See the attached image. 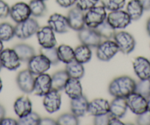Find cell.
I'll return each mask as SVG.
<instances>
[{
  "label": "cell",
  "mask_w": 150,
  "mask_h": 125,
  "mask_svg": "<svg viewBox=\"0 0 150 125\" xmlns=\"http://www.w3.org/2000/svg\"><path fill=\"white\" fill-rule=\"evenodd\" d=\"M136 83L128 76H122L115 78L109 85L108 91L114 97L127 98L135 91Z\"/></svg>",
  "instance_id": "6da1fadb"
},
{
  "label": "cell",
  "mask_w": 150,
  "mask_h": 125,
  "mask_svg": "<svg viewBox=\"0 0 150 125\" xmlns=\"http://www.w3.org/2000/svg\"><path fill=\"white\" fill-rule=\"evenodd\" d=\"M39 29V24L35 19L29 18L28 19L20 23H17L15 27V36L21 40L31 38L36 34Z\"/></svg>",
  "instance_id": "7a4b0ae2"
},
{
  "label": "cell",
  "mask_w": 150,
  "mask_h": 125,
  "mask_svg": "<svg viewBox=\"0 0 150 125\" xmlns=\"http://www.w3.org/2000/svg\"><path fill=\"white\" fill-rule=\"evenodd\" d=\"M107 11L105 7L102 5H96L85 13L86 27L90 28H96L99 24L107 19Z\"/></svg>",
  "instance_id": "3957f363"
},
{
  "label": "cell",
  "mask_w": 150,
  "mask_h": 125,
  "mask_svg": "<svg viewBox=\"0 0 150 125\" xmlns=\"http://www.w3.org/2000/svg\"><path fill=\"white\" fill-rule=\"evenodd\" d=\"M96 48V57L102 61H109L119 52L116 43L111 39L101 42Z\"/></svg>",
  "instance_id": "277c9868"
},
{
  "label": "cell",
  "mask_w": 150,
  "mask_h": 125,
  "mask_svg": "<svg viewBox=\"0 0 150 125\" xmlns=\"http://www.w3.org/2000/svg\"><path fill=\"white\" fill-rule=\"evenodd\" d=\"M28 69L35 76L46 73L51 67V63L42 54H35L28 62Z\"/></svg>",
  "instance_id": "5b68a950"
},
{
  "label": "cell",
  "mask_w": 150,
  "mask_h": 125,
  "mask_svg": "<svg viewBox=\"0 0 150 125\" xmlns=\"http://www.w3.org/2000/svg\"><path fill=\"white\" fill-rule=\"evenodd\" d=\"M106 20L116 30L126 28L127 26L130 24L132 21V19L128 15L127 11H122V10L110 11V13L107 16Z\"/></svg>",
  "instance_id": "8992f818"
},
{
  "label": "cell",
  "mask_w": 150,
  "mask_h": 125,
  "mask_svg": "<svg viewBox=\"0 0 150 125\" xmlns=\"http://www.w3.org/2000/svg\"><path fill=\"white\" fill-rule=\"evenodd\" d=\"M113 39L119 47V51L124 54H129L135 49V40L129 32L125 31L116 32Z\"/></svg>",
  "instance_id": "52a82bcc"
},
{
  "label": "cell",
  "mask_w": 150,
  "mask_h": 125,
  "mask_svg": "<svg viewBox=\"0 0 150 125\" xmlns=\"http://www.w3.org/2000/svg\"><path fill=\"white\" fill-rule=\"evenodd\" d=\"M78 38L82 44L89 47H97L102 42V37L96 29L85 27L78 31Z\"/></svg>",
  "instance_id": "ba28073f"
},
{
  "label": "cell",
  "mask_w": 150,
  "mask_h": 125,
  "mask_svg": "<svg viewBox=\"0 0 150 125\" xmlns=\"http://www.w3.org/2000/svg\"><path fill=\"white\" fill-rule=\"evenodd\" d=\"M128 108L135 115H140L148 109L147 99L136 92H133L126 98Z\"/></svg>",
  "instance_id": "9c48e42d"
},
{
  "label": "cell",
  "mask_w": 150,
  "mask_h": 125,
  "mask_svg": "<svg viewBox=\"0 0 150 125\" xmlns=\"http://www.w3.org/2000/svg\"><path fill=\"white\" fill-rule=\"evenodd\" d=\"M0 60L4 68L15 71L21 66V60L13 49H5L0 53Z\"/></svg>",
  "instance_id": "30bf717a"
},
{
  "label": "cell",
  "mask_w": 150,
  "mask_h": 125,
  "mask_svg": "<svg viewBox=\"0 0 150 125\" xmlns=\"http://www.w3.org/2000/svg\"><path fill=\"white\" fill-rule=\"evenodd\" d=\"M38 41L41 47L50 48L55 47L57 44L54 32L50 26H44L38 30L36 32Z\"/></svg>",
  "instance_id": "8fae6325"
},
{
  "label": "cell",
  "mask_w": 150,
  "mask_h": 125,
  "mask_svg": "<svg viewBox=\"0 0 150 125\" xmlns=\"http://www.w3.org/2000/svg\"><path fill=\"white\" fill-rule=\"evenodd\" d=\"M43 105L48 113H54L58 111L61 106V95L59 90L52 89L44 97Z\"/></svg>",
  "instance_id": "7c38bea8"
},
{
  "label": "cell",
  "mask_w": 150,
  "mask_h": 125,
  "mask_svg": "<svg viewBox=\"0 0 150 125\" xmlns=\"http://www.w3.org/2000/svg\"><path fill=\"white\" fill-rule=\"evenodd\" d=\"M35 79V77L34 74H32L27 69L18 73L16 77V83L21 91L26 93H30L34 90Z\"/></svg>",
  "instance_id": "4fadbf2b"
},
{
  "label": "cell",
  "mask_w": 150,
  "mask_h": 125,
  "mask_svg": "<svg viewBox=\"0 0 150 125\" xmlns=\"http://www.w3.org/2000/svg\"><path fill=\"white\" fill-rule=\"evenodd\" d=\"M52 77L47 73L36 76L33 92L37 96L44 97L52 90Z\"/></svg>",
  "instance_id": "5bb4252c"
},
{
  "label": "cell",
  "mask_w": 150,
  "mask_h": 125,
  "mask_svg": "<svg viewBox=\"0 0 150 125\" xmlns=\"http://www.w3.org/2000/svg\"><path fill=\"white\" fill-rule=\"evenodd\" d=\"M10 16L16 23H20L30 18L31 11L28 4L25 2H17L10 10Z\"/></svg>",
  "instance_id": "9a60e30c"
},
{
  "label": "cell",
  "mask_w": 150,
  "mask_h": 125,
  "mask_svg": "<svg viewBox=\"0 0 150 125\" xmlns=\"http://www.w3.org/2000/svg\"><path fill=\"white\" fill-rule=\"evenodd\" d=\"M48 26H50L54 32L59 34L69 32V24L67 17L60 13H54L48 19Z\"/></svg>",
  "instance_id": "2e32d148"
},
{
  "label": "cell",
  "mask_w": 150,
  "mask_h": 125,
  "mask_svg": "<svg viewBox=\"0 0 150 125\" xmlns=\"http://www.w3.org/2000/svg\"><path fill=\"white\" fill-rule=\"evenodd\" d=\"M69 27L76 31H80L86 27L85 13L77 6L69 11L67 16Z\"/></svg>",
  "instance_id": "e0dca14e"
},
{
  "label": "cell",
  "mask_w": 150,
  "mask_h": 125,
  "mask_svg": "<svg viewBox=\"0 0 150 125\" xmlns=\"http://www.w3.org/2000/svg\"><path fill=\"white\" fill-rule=\"evenodd\" d=\"M134 71L140 80L150 79V60L139 56L135 58L132 63Z\"/></svg>",
  "instance_id": "ac0fdd59"
},
{
  "label": "cell",
  "mask_w": 150,
  "mask_h": 125,
  "mask_svg": "<svg viewBox=\"0 0 150 125\" xmlns=\"http://www.w3.org/2000/svg\"><path fill=\"white\" fill-rule=\"evenodd\" d=\"M88 113L93 116L110 113L109 102L102 98L94 99L89 102Z\"/></svg>",
  "instance_id": "d6986e66"
},
{
  "label": "cell",
  "mask_w": 150,
  "mask_h": 125,
  "mask_svg": "<svg viewBox=\"0 0 150 125\" xmlns=\"http://www.w3.org/2000/svg\"><path fill=\"white\" fill-rule=\"evenodd\" d=\"M88 104L87 98L84 95L71 100V111L77 117H83L88 113Z\"/></svg>",
  "instance_id": "ffe728a7"
},
{
  "label": "cell",
  "mask_w": 150,
  "mask_h": 125,
  "mask_svg": "<svg viewBox=\"0 0 150 125\" xmlns=\"http://www.w3.org/2000/svg\"><path fill=\"white\" fill-rule=\"evenodd\" d=\"M127 109V100L124 97H115L110 104V113L119 119H122L125 116Z\"/></svg>",
  "instance_id": "44dd1931"
},
{
  "label": "cell",
  "mask_w": 150,
  "mask_h": 125,
  "mask_svg": "<svg viewBox=\"0 0 150 125\" xmlns=\"http://www.w3.org/2000/svg\"><path fill=\"white\" fill-rule=\"evenodd\" d=\"M66 95L72 100L83 95V87H82L81 82L79 79L71 78L68 80L67 83L65 85L63 88Z\"/></svg>",
  "instance_id": "7402d4cb"
},
{
  "label": "cell",
  "mask_w": 150,
  "mask_h": 125,
  "mask_svg": "<svg viewBox=\"0 0 150 125\" xmlns=\"http://www.w3.org/2000/svg\"><path fill=\"white\" fill-rule=\"evenodd\" d=\"M13 109L18 118H21L31 113L33 105L28 97H20L14 102Z\"/></svg>",
  "instance_id": "603a6c76"
},
{
  "label": "cell",
  "mask_w": 150,
  "mask_h": 125,
  "mask_svg": "<svg viewBox=\"0 0 150 125\" xmlns=\"http://www.w3.org/2000/svg\"><path fill=\"white\" fill-rule=\"evenodd\" d=\"M126 11L132 21H137L144 13V7L139 0H130L127 5Z\"/></svg>",
  "instance_id": "cb8c5ba5"
},
{
  "label": "cell",
  "mask_w": 150,
  "mask_h": 125,
  "mask_svg": "<svg viewBox=\"0 0 150 125\" xmlns=\"http://www.w3.org/2000/svg\"><path fill=\"white\" fill-rule=\"evenodd\" d=\"M92 57L91 47L82 44L76 47L74 49V60L80 64H84L88 63Z\"/></svg>",
  "instance_id": "d4e9b609"
},
{
  "label": "cell",
  "mask_w": 150,
  "mask_h": 125,
  "mask_svg": "<svg viewBox=\"0 0 150 125\" xmlns=\"http://www.w3.org/2000/svg\"><path fill=\"white\" fill-rule=\"evenodd\" d=\"M66 71L71 78L80 79L84 76L85 69L83 64H80L76 60H73L69 64H66Z\"/></svg>",
  "instance_id": "484cf974"
},
{
  "label": "cell",
  "mask_w": 150,
  "mask_h": 125,
  "mask_svg": "<svg viewBox=\"0 0 150 125\" xmlns=\"http://www.w3.org/2000/svg\"><path fill=\"white\" fill-rule=\"evenodd\" d=\"M13 49L17 53L21 61L23 62H28L35 54L34 48L28 44H18L14 47Z\"/></svg>",
  "instance_id": "4316f807"
},
{
  "label": "cell",
  "mask_w": 150,
  "mask_h": 125,
  "mask_svg": "<svg viewBox=\"0 0 150 125\" xmlns=\"http://www.w3.org/2000/svg\"><path fill=\"white\" fill-rule=\"evenodd\" d=\"M69 79L66 70L57 71L52 77V88L56 90H63L65 85Z\"/></svg>",
  "instance_id": "83f0119b"
},
{
  "label": "cell",
  "mask_w": 150,
  "mask_h": 125,
  "mask_svg": "<svg viewBox=\"0 0 150 125\" xmlns=\"http://www.w3.org/2000/svg\"><path fill=\"white\" fill-rule=\"evenodd\" d=\"M59 60L67 64L74 60V49L70 46L61 44L57 48Z\"/></svg>",
  "instance_id": "f1b7e54d"
},
{
  "label": "cell",
  "mask_w": 150,
  "mask_h": 125,
  "mask_svg": "<svg viewBox=\"0 0 150 125\" xmlns=\"http://www.w3.org/2000/svg\"><path fill=\"white\" fill-rule=\"evenodd\" d=\"M96 29V30L99 32L101 37L106 40H110L114 38V35H116V29L112 27L107 20H105L104 22L99 24Z\"/></svg>",
  "instance_id": "f546056e"
},
{
  "label": "cell",
  "mask_w": 150,
  "mask_h": 125,
  "mask_svg": "<svg viewBox=\"0 0 150 125\" xmlns=\"http://www.w3.org/2000/svg\"><path fill=\"white\" fill-rule=\"evenodd\" d=\"M28 5L31 15L35 17H41L47 13V6L44 0H31Z\"/></svg>",
  "instance_id": "4dcf8cb0"
},
{
  "label": "cell",
  "mask_w": 150,
  "mask_h": 125,
  "mask_svg": "<svg viewBox=\"0 0 150 125\" xmlns=\"http://www.w3.org/2000/svg\"><path fill=\"white\" fill-rule=\"evenodd\" d=\"M15 36V27L8 22L0 24V40L9 41Z\"/></svg>",
  "instance_id": "1f68e13d"
},
{
  "label": "cell",
  "mask_w": 150,
  "mask_h": 125,
  "mask_svg": "<svg viewBox=\"0 0 150 125\" xmlns=\"http://www.w3.org/2000/svg\"><path fill=\"white\" fill-rule=\"evenodd\" d=\"M41 117L38 114L32 111L27 116L19 118L18 124L19 125H40Z\"/></svg>",
  "instance_id": "d6a6232c"
},
{
  "label": "cell",
  "mask_w": 150,
  "mask_h": 125,
  "mask_svg": "<svg viewBox=\"0 0 150 125\" xmlns=\"http://www.w3.org/2000/svg\"><path fill=\"white\" fill-rule=\"evenodd\" d=\"M41 54H44L45 57H47L50 61L52 65H57L59 64L58 55H57V50L55 47H50V48H45V47H41Z\"/></svg>",
  "instance_id": "836d02e7"
},
{
  "label": "cell",
  "mask_w": 150,
  "mask_h": 125,
  "mask_svg": "<svg viewBox=\"0 0 150 125\" xmlns=\"http://www.w3.org/2000/svg\"><path fill=\"white\" fill-rule=\"evenodd\" d=\"M102 6L110 11L122 10L126 4V0H101Z\"/></svg>",
  "instance_id": "e575fe53"
},
{
  "label": "cell",
  "mask_w": 150,
  "mask_h": 125,
  "mask_svg": "<svg viewBox=\"0 0 150 125\" xmlns=\"http://www.w3.org/2000/svg\"><path fill=\"white\" fill-rule=\"evenodd\" d=\"M57 124L58 125H77L79 124V119L73 113H64L58 117Z\"/></svg>",
  "instance_id": "d590c367"
},
{
  "label": "cell",
  "mask_w": 150,
  "mask_h": 125,
  "mask_svg": "<svg viewBox=\"0 0 150 125\" xmlns=\"http://www.w3.org/2000/svg\"><path fill=\"white\" fill-rule=\"evenodd\" d=\"M135 92L147 98L150 95V79L140 80V81L136 83Z\"/></svg>",
  "instance_id": "8d00e7d4"
},
{
  "label": "cell",
  "mask_w": 150,
  "mask_h": 125,
  "mask_svg": "<svg viewBox=\"0 0 150 125\" xmlns=\"http://www.w3.org/2000/svg\"><path fill=\"white\" fill-rule=\"evenodd\" d=\"M99 1V0H77L76 6L84 12L96 6Z\"/></svg>",
  "instance_id": "74e56055"
},
{
  "label": "cell",
  "mask_w": 150,
  "mask_h": 125,
  "mask_svg": "<svg viewBox=\"0 0 150 125\" xmlns=\"http://www.w3.org/2000/svg\"><path fill=\"white\" fill-rule=\"evenodd\" d=\"M136 121L140 125H150V110L147 109L144 113L138 115Z\"/></svg>",
  "instance_id": "f35d334b"
},
{
  "label": "cell",
  "mask_w": 150,
  "mask_h": 125,
  "mask_svg": "<svg viewBox=\"0 0 150 125\" xmlns=\"http://www.w3.org/2000/svg\"><path fill=\"white\" fill-rule=\"evenodd\" d=\"M111 116H112V115L110 113L100 115V116H94L93 123L96 125H109V121Z\"/></svg>",
  "instance_id": "ab89813d"
},
{
  "label": "cell",
  "mask_w": 150,
  "mask_h": 125,
  "mask_svg": "<svg viewBox=\"0 0 150 125\" xmlns=\"http://www.w3.org/2000/svg\"><path fill=\"white\" fill-rule=\"evenodd\" d=\"M11 8L4 0H0V18H5L10 15Z\"/></svg>",
  "instance_id": "60d3db41"
},
{
  "label": "cell",
  "mask_w": 150,
  "mask_h": 125,
  "mask_svg": "<svg viewBox=\"0 0 150 125\" xmlns=\"http://www.w3.org/2000/svg\"><path fill=\"white\" fill-rule=\"evenodd\" d=\"M56 2L62 8H70V7L73 6L74 4H76L77 0H56Z\"/></svg>",
  "instance_id": "b9f144b4"
},
{
  "label": "cell",
  "mask_w": 150,
  "mask_h": 125,
  "mask_svg": "<svg viewBox=\"0 0 150 125\" xmlns=\"http://www.w3.org/2000/svg\"><path fill=\"white\" fill-rule=\"evenodd\" d=\"M17 124H18V121L9 117H5L2 120L1 123H0V125H17Z\"/></svg>",
  "instance_id": "7bdbcfd3"
},
{
  "label": "cell",
  "mask_w": 150,
  "mask_h": 125,
  "mask_svg": "<svg viewBox=\"0 0 150 125\" xmlns=\"http://www.w3.org/2000/svg\"><path fill=\"white\" fill-rule=\"evenodd\" d=\"M40 125H57V121L50 118H44L41 119Z\"/></svg>",
  "instance_id": "ee69618b"
},
{
  "label": "cell",
  "mask_w": 150,
  "mask_h": 125,
  "mask_svg": "<svg viewBox=\"0 0 150 125\" xmlns=\"http://www.w3.org/2000/svg\"><path fill=\"white\" fill-rule=\"evenodd\" d=\"M124 123L121 121L120 119L117 117H114V116H111L110 119L109 121V125H123Z\"/></svg>",
  "instance_id": "f6af8a7d"
},
{
  "label": "cell",
  "mask_w": 150,
  "mask_h": 125,
  "mask_svg": "<svg viewBox=\"0 0 150 125\" xmlns=\"http://www.w3.org/2000/svg\"><path fill=\"white\" fill-rule=\"evenodd\" d=\"M144 7V11H150V0H139Z\"/></svg>",
  "instance_id": "bcb514c9"
},
{
  "label": "cell",
  "mask_w": 150,
  "mask_h": 125,
  "mask_svg": "<svg viewBox=\"0 0 150 125\" xmlns=\"http://www.w3.org/2000/svg\"><path fill=\"white\" fill-rule=\"evenodd\" d=\"M5 113H6V112H5V107L0 105V123H1L2 119L5 117Z\"/></svg>",
  "instance_id": "7dc6e473"
},
{
  "label": "cell",
  "mask_w": 150,
  "mask_h": 125,
  "mask_svg": "<svg viewBox=\"0 0 150 125\" xmlns=\"http://www.w3.org/2000/svg\"><path fill=\"white\" fill-rule=\"evenodd\" d=\"M146 31L147 33L149 34V35H150V17L149 18V19L147 20L146 22Z\"/></svg>",
  "instance_id": "c3c4849f"
},
{
  "label": "cell",
  "mask_w": 150,
  "mask_h": 125,
  "mask_svg": "<svg viewBox=\"0 0 150 125\" xmlns=\"http://www.w3.org/2000/svg\"><path fill=\"white\" fill-rule=\"evenodd\" d=\"M4 49V45H3V41L2 40H0V53L2 52V50Z\"/></svg>",
  "instance_id": "681fc988"
},
{
  "label": "cell",
  "mask_w": 150,
  "mask_h": 125,
  "mask_svg": "<svg viewBox=\"0 0 150 125\" xmlns=\"http://www.w3.org/2000/svg\"><path fill=\"white\" fill-rule=\"evenodd\" d=\"M147 106H148V109L150 110V95L147 97Z\"/></svg>",
  "instance_id": "f907efd6"
},
{
  "label": "cell",
  "mask_w": 150,
  "mask_h": 125,
  "mask_svg": "<svg viewBox=\"0 0 150 125\" xmlns=\"http://www.w3.org/2000/svg\"><path fill=\"white\" fill-rule=\"evenodd\" d=\"M2 87H3V84H2V79H1V77H0V92L2 91Z\"/></svg>",
  "instance_id": "816d5d0a"
},
{
  "label": "cell",
  "mask_w": 150,
  "mask_h": 125,
  "mask_svg": "<svg viewBox=\"0 0 150 125\" xmlns=\"http://www.w3.org/2000/svg\"><path fill=\"white\" fill-rule=\"evenodd\" d=\"M2 67H3V66H2V61H1V60H0V71H1V69H2Z\"/></svg>",
  "instance_id": "f5cc1de1"
},
{
  "label": "cell",
  "mask_w": 150,
  "mask_h": 125,
  "mask_svg": "<svg viewBox=\"0 0 150 125\" xmlns=\"http://www.w3.org/2000/svg\"><path fill=\"white\" fill-rule=\"evenodd\" d=\"M44 1H45V0H44Z\"/></svg>",
  "instance_id": "db71d44e"
}]
</instances>
